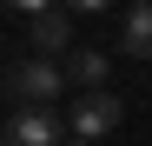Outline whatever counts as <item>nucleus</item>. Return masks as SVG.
I'll return each instance as SVG.
<instances>
[{
  "label": "nucleus",
  "instance_id": "f257e3e1",
  "mask_svg": "<svg viewBox=\"0 0 152 146\" xmlns=\"http://www.w3.org/2000/svg\"><path fill=\"white\" fill-rule=\"evenodd\" d=\"M66 86H73L66 66H53L46 53H40V60H20V66L7 73V100H13V106H53Z\"/></svg>",
  "mask_w": 152,
  "mask_h": 146
},
{
  "label": "nucleus",
  "instance_id": "1a4fd4ad",
  "mask_svg": "<svg viewBox=\"0 0 152 146\" xmlns=\"http://www.w3.org/2000/svg\"><path fill=\"white\" fill-rule=\"evenodd\" d=\"M73 146H93V139H73Z\"/></svg>",
  "mask_w": 152,
  "mask_h": 146
},
{
  "label": "nucleus",
  "instance_id": "0eeeda50",
  "mask_svg": "<svg viewBox=\"0 0 152 146\" xmlns=\"http://www.w3.org/2000/svg\"><path fill=\"white\" fill-rule=\"evenodd\" d=\"M60 7H66L73 20H93V13H106V7H113V0H60Z\"/></svg>",
  "mask_w": 152,
  "mask_h": 146
},
{
  "label": "nucleus",
  "instance_id": "423d86ee",
  "mask_svg": "<svg viewBox=\"0 0 152 146\" xmlns=\"http://www.w3.org/2000/svg\"><path fill=\"white\" fill-rule=\"evenodd\" d=\"M119 46L132 60H152V0H139L132 13H126V27H119Z\"/></svg>",
  "mask_w": 152,
  "mask_h": 146
},
{
  "label": "nucleus",
  "instance_id": "6e6552de",
  "mask_svg": "<svg viewBox=\"0 0 152 146\" xmlns=\"http://www.w3.org/2000/svg\"><path fill=\"white\" fill-rule=\"evenodd\" d=\"M7 7H13V13H27V20H40V13H53L60 0H7Z\"/></svg>",
  "mask_w": 152,
  "mask_h": 146
},
{
  "label": "nucleus",
  "instance_id": "f03ea898",
  "mask_svg": "<svg viewBox=\"0 0 152 146\" xmlns=\"http://www.w3.org/2000/svg\"><path fill=\"white\" fill-rule=\"evenodd\" d=\"M60 133H73V119H53V106H13L7 119V146H60Z\"/></svg>",
  "mask_w": 152,
  "mask_h": 146
},
{
  "label": "nucleus",
  "instance_id": "39448f33",
  "mask_svg": "<svg viewBox=\"0 0 152 146\" xmlns=\"http://www.w3.org/2000/svg\"><path fill=\"white\" fill-rule=\"evenodd\" d=\"M66 80L80 93H106V53L99 46H80V53H66Z\"/></svg>",
  "mask_w": 152,
  "mask_h": 146
},
{
  "label": "nucleus",
  "instance_id": "20e7f679",
  "mask_svg": "<svg viewBox=\"0 0 152 146\" xmlns=\"http://www.w3.org/2000/svg\"><path fill=\"white\" fill-rule=\"evenodd\" d=\"M27 27H33V46H40L46 60L73 46V13H66V7H53V13H40V20H27Z\"/></svg>",
  "mask_w": 152,
  "mask_h": 146
},
{
  "label": "nucleus",
  "instance_id": "7ed1b4c3",
  "mask_svg": "<svg viewBox=\"0 0 152 146\" xmlns=\"http://www.w3.org/2000/svg\"><path fill=\"white\" fill-rule=\"evenodd\" d=\"M119 126V100H113V93H80V106H73V139H106Z\"/></svg>",
  "mask_w": 152,
  "mask_h": 146
}]
</instances>
